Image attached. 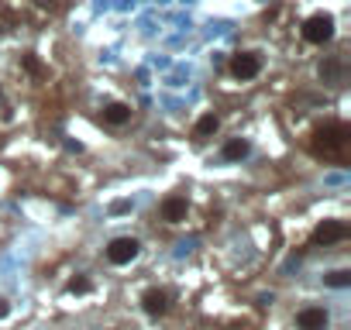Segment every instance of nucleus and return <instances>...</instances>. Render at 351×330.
<instances>
[{"instance_id": "nucleus-10", "label": "nucleus", "mask_w": 351, "mask_h": 330, "mask_svg": "<svg viewBox=\"0 0 351 330\" xmlns=\"http://www.w3.org/2000/svg\"><path fill=\"white\" fill-rule=\"evenodd\" d=\"M217 131H221V117H217L214 110H207V114H204V117H200V120L193 124L190 138H193L197 144H204V141H210V138H214Z\"/></svg>"}, {"instance_id": "nucleus-11", "label": "nucleus", "mask_w": 351, "mask_h": 330, "mask_svg": "<svg viewBox=\"0 0 351 330\" xmlns=\"http://www.w3.org/2000/svg\"><path fill=\"white\" fill-rule=\"evenodd\" d=\"M248 155H252V141L241 138V134H238V138H228V141L221 144V158H224V162H241V158H248Z\"/></svg>"}, {"instance_id": "nucleus-1", "label": "nucleus", "mask_w": 351, "mask_h": 330, "mask_svg": "<svg viewBox=\"0 0 351 330\" xmlns=\"http://www.w3.org/2000/svg\"><path fill=\"white\" fill-rule=\"evenodd\" d=\"M306 151L317 158V162H327V165H344L348 155H351V124L341 120V117H327V120H317L313 131L303 138Z\"/></svg>"}, {"instance_id": "nucleus-3", "label": "nucleus", "mask_w": 351, "mask_h": 330, "mask_svg": "<svg viewBox=\"0 0 351 330\" xmlns=\"http://www.w3.org/2000/svg\"><path fill=\"white\" fill-rule=\"evenodd\" d=\"M262 73H265V59H262L258 52H252V49H241V52H234V55L228 59V76H231L234 83H241V86L255 83Z\"/></svg>"}, {"instance_id": "nucleus-8", "label": "nucleus", "mask_w": 351, "mask_h": 330, "mask_svg": "<svg viewBox=\"0 0 351 330\" xmlns=\"http://www.w3.org/2000/svg\"><path fill=\"white\" fill-rule=\"evenodd\" d=\"M138 303H141V313H145V316L162 320V316H169V309H172V292H169L165 285H148Z\"/></svg>"}, {"instance_id": "nucleus-13", "label": "nucleus", "mask_w": 351, "mask_h": 330, "mask_svg": "<svg viewBox=\"0 0 351 330\" xmlns=\"http://www.w3.org/2000/svg\"><path fill=\"white\" fill-rule=\"evenodd\" d=\"M28 8L38 14V18H56L69 8V0H28Z\"/></svg>"}, {"instance_id": "nucleus-2", "label": "nucleus", "mask_w": 351, "mask_h": 330, "mask_svg": "<svg viewBox=\"0 0 351 330\" xmlns=\"http://www.w3.org/2000/svg\"><path fill=\"white\" fill-rule=\"evenodd\" d=\"M337 38V18L330 11H313L300 21V42L306 49H327Z\"/></svg>"}, {"instance_id": "nucleus-14", "label": "nucleus", "mask_w": 351, "mask_h": 330, "mask_svg": "<svg viewBox=\"0 0 351 330\" xmlns=\"http://www.w3.org/2000/svg\"><path fill=\"white\" fill-rule=\"evenodd\" d=\"M324 285L327 289H348L351 285V268H334L324 275Z\"/></svg>"}, {"instance_id": "nucleus-17", "label": "nucleus", "mask_w": 351, "mask_h": 330, "mask_svg": "<svg viewBox=\"0 0 351 330\" xmlns=\"http://www.w3.org/2000/svg\"><path fill=\"white\" fill-rule=\"evenodd\" d=\"M11 309H14V306H11V299H8V296H0V320H8V316H11Z\"/></svg>"}, {"instance_id": "nucleus-9", "label": "nucleus", "mask_w": 351, "mask_h": 330, "mask_svg": "<svg viewBox=\"0 0 351 330\" xmlns=\"http://www.w3.org/2000/svg\"><path fill=\"white\" fill-rule=\"evenodd\" d=\"M330 327V313L324 306H303L296 313V330H327Z\"/></svg>"}, {"instance_id": "nucleus-18", "label": "nucleus", "mask_w": 351, "mask_h": 330, "mask_svg": "<svg viewBox=\"0 0 351 330\" xmlns=\"http://www.w3.org/2000/svg\"><path fill=\"white\" fill-rule=\"evenodd\" d=\"M0 103H4V83H0Z\"/></svg>"}, {"instance_id": "nucleus-15", "label": "nucleus", "mask_w": 351, "mask_h": 330, "mask_svg": "<svg viewBox=\"0 0 351 330\" xmlns=\"http://www.w3.org/2000/svg\"><path fill=\"white\" fill-rule=\"evenodd\" d=\"M21 69H25V73H32L35 79H45V76H49V66H42L32 52H25V55H21Z\"/></svg>"}, {"instance_id": "nucleus-19", "label": "nucleus", "mask_w": 351, "mask_h": 330, "mask_svg": "<svg viewBox=\"0 0 351 330\" xmlns=\"http://www.w3.org/2000/svg\"><path fill=\"white\" fill-rule=\"evenodd\" d=\"M0 8H4V0H0Z\"/></svg>"}, {"instance_id": "nucleus-16", "label": "nucleus", "mask_w": 351, "mask_h": 330, "mask_svg": "<svg viewBox=\"0 0 351 330\" xmlns=\"http://www.w3.org/2000/svg\"><path fill=\"white\" fill-rule=\"evenodd\" d=\"M66 289H69V292H76V296H86V292H90V289H93V282H90V279H86V275H73V279H69V285H66Z\"/></svg>"}, {"instance_id": "nucleus-12", "label": "nucleus", "mask_w": 351, "mask_h": 330, "mask_svg": "<svg viewBox=\"0 0 351 330\" xmlns=\"http://www.w3.org/2000/svg\"><path fill=\"white\" fill-rule=\"evenodd\" d=\"M320 79L327 86H341V79H344V59L341 55H327V62H320Z\"/></svg>"}, {"instance_id": "nucleus-4", "label": "nucleus", "mask_w": 351, "mask_h": 330, "mask_svg": "<svg viewBox=\"0 0 351 330\" xmlns=\"http://www.w3.org/2000/svg\"><path fill=\"white\" fill-rule=\"evenodd\" d=\"M193 214V203H190V193H169L162 203H158V220L169 224V227H180L186 224Z\"/></svg>"}, {"instance_id": "nucleus-6", "label": "nucleus", "mask_w": 351, "mask_h": 330, "mask_svg": "<svg viewBox=\"0 0 351 330\" xmlns=\"http://www.w3.org/2000/svg\"><path fill=\"white\" fill-rule=\"evenodd\" d=\"M138 255H141V241L131 238V234H121V238H114V241L104 248V258H107V265H114V268H124V265L138 262Z\"/></svg>"}, {"instance_id": "nucleus-5", "label": "nucleus", "mask_w": 351, "mask_h": 330, "mask_svg": "<svg viewBox=\"0 0 351 330\" xmlns=\"http://www.w3.org/2000/svg\"><path fill=\"white\" fill-rule=\"evenodd\" d=\"M351 238V227H348V220H341V217H330V220H320L317 227H313V234H310V244L313 248H334V244H344Z\"/></svg>"}, {"instance_id": "nucleus-7", "label": "nucleus", "mask_w": 351, "mask_h": 330, "mask_svg": "<svg viewBox=\"0 0 351 330\" xmlns=\"http://www.w3.org/2000/svg\"><path fill=\"white\" fill-rule=\"evenodd\" d=\"M97 120H100L104 127H110V131H124V127L134 120V107H131L128 100H107V103H100Z\"/></svg>"}]
</instances>
